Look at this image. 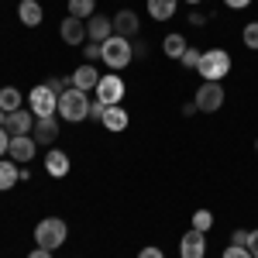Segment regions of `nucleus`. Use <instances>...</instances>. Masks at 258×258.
<instances>
[{"label": "nucleus", "mask_w": 258, "mask_h": 258, "mask_svg": "<svg viewBox=\"0 0 258 258\" xmlns=\"http://www.w3.org/2000/svg\"><path fill=\"white\" fill-rule=\"evenodd\" d=\"M0 110H7V114L21 110V93L14 86H0Z\"/></svg>", "instance_id": "obj_23"}, {"label": "nucleus", "mask_w": 258, "mask_h": 258, "mask_svg": "<svg viewBox=\"0 0 258 258\" xmlns=\"http://www.w3.org/2000/svg\"><path fill=\"white\" fill-rule=\"evenodd\" d=\"M124 93H127V86H124V80H120V76H100V83H97V100H103L107 107H117L120 100H124Z\"/></svg>", "instance_id": "obj_7"}, {"label": "nucleus", "mask_w": 258, "mask_h": 258, "mask_svg": "<svg viewBox=\"0 0 258 258\" xmlns=\"http://www.w3.org/2000/svg\"><path fill=\"white\" fill-rule=\"evenodd\" d=\"M59 35H62L66 45H83V41H86V21H80V18L69 14V18L59 24Z\"/></svg>", "instance_id": "obj_13"}, {"label": "nucleus", "mask_w": 258, "mask_h": 258, "mask_svg": "<svg viewBox=\"0 0 258 258\" xmlns=\"http://www.w3.org/2000/svg\"><path fill=\"white\" fill-rule=\"evenodd\" d=\"M69 165H73V162H69V155H66V152H59V148L45 155V169H48V176H55V179L66 176V172H69Z\"/></svg>", "instance_id": "obj_19"}, {"label": "nucleus", "mask_w": 258, "mask_h": 258, "mask_svg": "<svg viewBox=\"0 0 258 258\" xmlns=\"http://www.w3.org/2000/svg\"><path fill=\"white\" fill-rule=\"evenodd\" d=\"M220 258H251V251H248V248H241V244H227Z\"/></svg>", "instance_id": "obj_27"}, {"label": "nucleus", "mask_w": 258, "mask_h": 258, "mask_svg": "<svg viewBox=\"0 0 258 258\" xmlns=\"http://www.w3.org/2000/svg\"><path fill=\"white\" fill-rule=\"evenodd\" d=\"M255 148H258V141H255Z\"/></svg>", "instance_id": "obj_40"}, {"label": "nucleus", "mask_w": 258, "mask_h": 258, "mask_svg": "<svg viewBox=\"0 0 258 258\" xmlns=\"http://www.w3.org/2000/svg\"><path fill=\"white\" fill-rule=\"evenodd\" d=\"M100 59L107 62L114 73L124 69V66H131L135 62V48H131V38H120V35H110V38L100 45Z\"/></svg>", "instance_id": "obj_1"}, {"label": "nucleus", "mask_w": 258, "mask_h": 258, "mask_svg": "<svg viewBox=\"0 0 258 258\" xmlns=\"http://www.w3.org/2000/svg\"><path fill=\"white\" fill-rule=\"evenodd\" d=\"M18 18H21L24 28H38L41 18H45V11H41L38 0H21V4H18Z\"/></svg>", "instance_id": "obj_16"}, {"label": "nucleus", "mask_w": 258, "mask_h": 258, "mask_svg": "<svg viewBox=\"0 0 258 258\" xmlns=\"http://www.w3.org/2000/svg\"><path fill=\"white\" fill-rule=\"evenodd\" d=\"M83 55H86V62L100 59V45H97V41H90V45H86V48H83Z\"/></svg>", "instance_id": "obj_32"}, {"label": "nucleus", "mask_w": 258, "mask_h": 258, "mask_svg": "<svg viewBox=\"0 0 258 258\" xmlns=\"http://www.w3.org/2000/svg\"><path fill=\"white\" fill-rule=\"evenodd\" d=\"M69 80H73V86H76V90H83V93H90V90H97L100 73H97V66H93V62H83L80 69H76V73L69 76Z\"/></svg>", "instance_id": "obj_14"}, {"label": "nucleus", "mask_w": 258, "mask_h": 258, "mask_svg": "<svg viewBox=\"0 0 258 258\" xmlns=\"http://www.w3.org/2000/svg\"><path fill=\"white\" fill-rule=\"evenodd\" d=\"M28 258H52V251H48V248H35Z\"/></svg>", "instance_id": "obj_37"}, {"label": "nucleus", "mask_w": 258, "mask_h": 258, "mask_svg": "<svg viewBox=\"0 0 258 258\" xmlns=\"http://www.w3.org/2000/svg\"><path fill=\"white\" fill-rule=\"evenodd\" d=\"M176 7H179V0H148V14H152V21L176 18Z\"/></svg>", "instance_id": "obj_20"}, {"label": "nucleus", "mask_w": 258, "mask_h": 258, "mask_svg": "<svg viewBox=\"0 0 258 258\" xmlns=\"http://www.w3.org/2000/svg\"><path fill=\"white\" fill-rule=\"evenodd\" d=\"M110 21H114V35H120V38H135V35H138V28H141L138 14H135V11H127V7L117 11Z\"/></svg>", "instance_id": "obj_12"}, {"label": "nucleus", "mask_w": 258, "mask_h": 258, "mask_svg": "<svg viewBox=\"0 0 258 258\" xmlns=\"http://www.w3.org/2000/svg\"><path fill=\"white\" fill-rule=\"evenodd\" d=\"M197 73L203 76V83H220L231 73V55H227L224 48H210V52H203Z\"/></svg>", "instance_id": "obj_3"}, {"label": "nucleus", "mask_w": 258, "mask_h": 258, "mask_svg": "<svg viewBox=\"0 0 258 258\" xmlns=\"http://www.w3.org/2000/svg\"><path fill=\"white\" fill-rule=\"evenodd\" d=\"M248 251L251 258H258V231H251V238H248Z\"/></svg>", "instance_id": "obj_34"}, {"label": "nucleus", "mask_w": 258, "mask_h": 258, "mask_svg": "<svg viewBox=\"0 0 258 258\" xmlns=\"http://www.w3.org/2000/svg\"><path fill=\"white\" fill-rule=\"evenodd\" d=\"M127 110H124V107H107V114H103V120H100V124H103V127H107V131H114V135H120V131H124V127H127Z\"/></svg>", "instance_id": "obj_17"}, {"label": "nucleus", "mask_w": 258, "mask_h": 258, "mask_svg": "<svg viewBox=\"0 0 258 258\" xmlns=\"http://www.w3.org/2000/svg\"><path fill=\"white\" fill-rule=\"evenodd\" d=\"M189 24H197V28H203V24H207V14H200V11H193V14H189Z\"/></svg>", "instance_id": "obj_35"}, {"label": "nucleus", "mask_w": 258, "mask_h": 258, "mask_svg": "<svg viewBox=\"0 0 258 258\" xmlns=\"http://www.w3.org/2000/svg\"><path fill=\"white\" fill-rule=\"evenodd\" d=\"M138 258H165V255H162V248H141Z\"/></svg>", "instance_id": "obj_33"}, {"label": "nucleus", "mask_w": 258, "mask_h": 258, "mask_svg": "<svg viewBox=\"0 0 258 258\" xmlns=\"http://www.w3.org/2000/svg\"><path fill=\"white\" fill-rule=\"evenodd\" d=\"M186 4H200V0H186Z\"/></svg>", "instance_id": "obj_39"}, {"label": "nucleus", "mask_w": 258, "mask_h": 258, "mask_svg": "<svg viewBox=\"0 0 258 258\" xmlns=\"http://www.w3.org/2000/svg\"><path fill=\"white\" fill-rule=\"evenodd\" d=\"M69 14L80 21H90L97 14V0H69Z\"/></svg>", "instance_id": "obj_22"}, {"label": "nucleus", "mask_w": 258, "mask_h": 258, "mask_svg": "<svg viewBox=\"0 0 258 258\" xmlns=\"http://www.w3.org/2000/svg\"><path fill=\"white\" fill-rule=\"evenodd\" d=\"M189 45H186V38L182 35H165V41H162V52L169 55V59H182V52H186Z\"/></svg>", "instance_id": "obj_21"}, {"label": "nucleus", "mask_w": 258, "mask_h": 258, "mask_svg": "<svg viewBox=\"0 0 258 258\" xmlns=\"http://www.w3.org/2000/svg\"><path fill=\"white\" fill-rule=\"evenodd\" d=\"M21 179V169L14 159H0V193H7V189H14Z\"/></svg>", "instance_id": "obj_18"}, {"label": "nucleus", "mask_w": 258, "mask_h": 258, "mask_svg": "<svg viewBox=\"0 0 258 258\" xmlns=\"http://www.w3.org/2000/svg\"><path fill=\"white\" fill-rule=\"evenodd\" d=\"M66 238H69V227H66V220H62V217H45V220H38V227H35V241H38V248H48V251L62 248Z\"/></svg>", "instance_id": "obj_2"}, {"label": "nucleus", "mask_w": 258, "mask_h": 258, "mask_svg": "<svg viewBox=\"0 0 258 258\" xmlns=\"http://www.w3.org/2000/svg\"><path fill=\"white\" fill-rule=\"evenodd\" d=\"M241 41H244V48L258 52V21H248V24H244V31H241Z\"/></svg>", "instance_id": "obj_24"}, {"label": "nucleus", "mask_w": 258, "mask_h": 258, "mask_svg": "<svg viewBox=\"0 0 258 258\" xmlns=\"http://www.w3.org/2000/svg\"><path fill=\"white\" fill-rule=\"evenodd\" d=\"M179 258H207V234L189 227L179 241Z\"/></svg>", "instance_id": "obj_9"}, {"label": "nucleus", "mask_w": 258, "mask_h": 258, "mask_svg": "<svg viewBox=\"0 0 258 258\" xmlns=\"http://www.w3.org/2000/svg\"><path fill=\"white\" fill-rule=\"evenodd\" d=\"M110 35H114V21L107 18V14H93V18L86 21V41H97V45H103Z\"/></svg>", "instance_id": "obj_10"}, {"label": "nucleus", "mask_w": 258, "mask_h": 258, "mask_svg": "<svg viewBox=\"0 0 258 258\" xmlns=\"http://www.w3.org/2000/svg\"><path fill=\"white\" fill-rule=\"evenodd\" d=\"M210 227H214V214H210V210H197V214H193V231H203V234H207Z\"/></svg>", "instance_id": "obj_25"}, {"label": "nucleus", "mask_w": 258, "mask_h": 258, "mask_svg": "<svg viewBox=\"0 0 258 258\" xmlns=\"http://www.w3.org/2000/svg\"><path fill=\"white\" fill-rule=\"evenodd\" d=\"M31 138L38 141V145H52V141L59 138V120H55V117H35V131H31Z\"/></svg>", "instance_id": "obj_15"}, {"label": "nucleus", "mask_w": 258, "mask_h": 258, "mask_svg": "<svg viewBox=\"0 0 258 258\" xmlns=\"http://www.w3.org/2000/svg\"><path fill=\"white\" fill-rule=\"evenodd\" d=\"M28 110H31L35 117H55V114H59V93H52L48 83L35 86V90L28 93Z\"/></svg>", "instance_id": "obj_5"}, {"label": "nucleus", "mask_w": 258, "mask_h": 258, "mask_svg": "<svg viewBox=\"0 0 258 258\" xmlns=\"http://www.w3.org/2000/svg\"><path fill=\"white\" fill-rule=\"evenodd\" d=\"M103 114H107V103H103V100H90V117L103 120Z\"/></svg>", "instance_id": "obj_28"}, {"label": "nucleus", "mask_w": 258, "mask_h": 258, "mask_svg": "<svg viewBox=\"0 0 258 258\" xmlns=\"http://www.w3.org/2000/svg\"><path fill=\"white\" fill-rule=\"evenodd\" d=\"M7 148H11V135L7 127H0V159H7Z\"/></svg>", "instance_id": "obj_31"}, {"label": "nucleus", "mask_w": 258, "mask_h": 258, "mask_svg": "<svg viewBox=\"0 0 258 258\" xmlns=\"http://www.w3.org/2000/svg\"><path fill=\"white\" fill-rule=\"evenodd\" d=\"M59 117L62 120H86L90 117V97L83 93V90H76V86H69L66 93L59 97Z\"/></svg>", "instance_id": "obj_4"}, {"label": "nucleus", "mask_w": 258, "mask_h": 258, "mask_svg": "<svg viewBox=\"0 0 258 258\" xmlns=\"http://www.w3.org/2000/svg\"><path fill=\"white\" fill-rule=\"evenodd\" d=\"M224 4H227V7H231V11H244V7H248V4H251V0H224Z\"/></svg>", "instance_id": "obj_36"}, {"label": "nucleus", "mask_w": 258, "mask_h": 258, "mask_svg": "<svg viewBox=\"0 0 258 258\" xmlns=\"http://www.w3.org/2000/svg\"><path fill=\"white\" fill-rule=\"evenodd\" d=\"M7 155L18 162V165H28V162L38 155V141L31 138V135H18V138H11V148H7Z\"/></svg>", "instance_id": "obj_8"}, {"label": "nucleus", "mask_w": 258, "mask_h": 258, "mask_svg": "<svg viewBox=\"0 0 258 258\" xmlns=\"http://www.w3.org/2000/svg\"><path fill=\"white\" fill-rule=\"evenodd\" d=\"M7 131H11V138H18V135H31L35 131V114L28 110V107H21L14 114H7Z\"/></svg>", "instance_id": "obj_11"}, {"label": "nucleus", "mask_w": 258, "mask_h": 258, "mask_svg": "<svg viewBox=\"0 0 258 258\" xmlns=\"http://www.w3.org/2000/svg\"><path fill=\"white\" fill-rule=\"evenodd\" d=\"M248 238H251V231H244V227H241V231H234V234H231V244H241V248H248Z\"/></svg>", "instance_id": "obj_29"}, {"label": "nucleus", "mask_w": 258, "mask_h": 258, "mask_svg": "<svg viewBox=\"0 0 258 258\" xmlns=\"http://www.w3.org/2000/svg\"><path fill=\"white\" fill-rule=\"evenodd\" d=\"M200 59H203V52H200V48H186V52H182V69H197L200 66Z\"/></svg>", "instance_id": "obj_26"}, {"label": "nucleus", "mask_w": 258, "mask_h": 258, "mask_svg": "<svg viewBox=\"0 0 258 258\" xmlns=\"http://www.w3.org/2000/svg\"><path fill=\"white\" fill-rule=\"evenodd\" d=\"M131 48H135V59H145V55H148V45L141 38H131Z\"/></svg>", "instance_id": "obj_30"}, {"label": "nucleus", "mask_w": 258, "mask_h": 258, "mask_svg": "<svg viewBox=\"0 0 258 258\" xmlns=\"http://www.w3.org/2000/svg\"><path fill=\"white\" fill-rule=\"evenodd\" d=\"M193 103H197V110H203V114H217L220 107H224V86L220 83H200Z\"/></svg>", "instance_id": "obj_6"}, {"label": "nucleus", "mask_w": 258, "mask_h": 258, "mask_svg": "<svg viewBox=\"0 0 258 258\" xmlns=\"http://www.w3.org/2000/svg\"><path fill=\"white\" fill-rule=\"evenodd\" d=\"M0 127H7V110H0Z\"/></svg>", "instance_id": "obj_38"}]
</instances>
